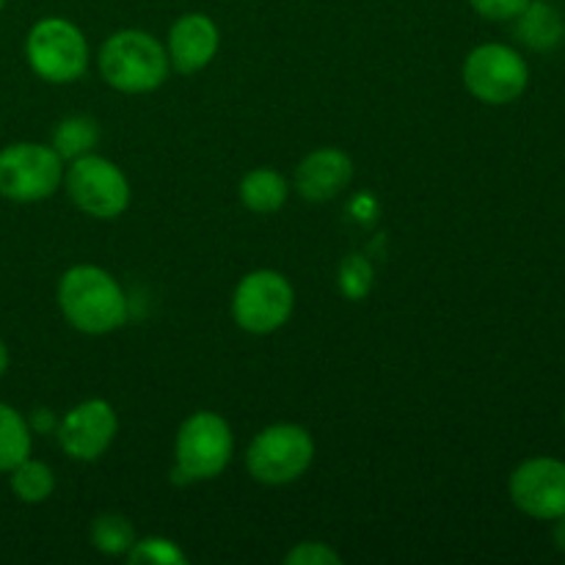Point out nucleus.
I'll list each match as a JSON object with an SVG mask.
<instances>
[{"label":"nucleus","mask_w":565,"mask_h":565,"mask_svg":"<svg viewBox=\"0 0 565 565\" xmlns=\"http://www.w3.org/2000/svg\"><path fill=\"white\" fill-rule=\"evenodd\" d=\"M64 188L72 204L88 218L116 221L127 213L132 199L130 180L114 160L103 154H83L64 169Z\"/></svg>","instance_id":"6e6552de"},{"label":"nucleus","mask_w":565,"mask_h":565,"mask_svg":"<svg viewBox=\"0 0 565 565\" xmlns=\"http://www.w3.org/2000/svg\"><path fill=\"white\" fill-rule=\"evenodd\" d=\"M552 544H555L557 552L565 555V516L555 519V527H552Z\"/></svg>","instance_id":"393cba45"},{"label":"nucleus","mask_w":565,"mask_h":565,"mask_svg":"<svg viewBox=\"0 0 565 565\" xmlns=\"http://www.w3.org/2000/svg\"><path fill=\"white\" fill-rule=\"evenodd\" d=\"M312 434L298 423H274L259 430L246 450V469L252 480L270 489L292 486L309 472L315 461Z\"/></svg>","instance_id":"20e7f679"},{"label":"nucleus","mask_w":565,"mask_h":565,"mask_svg":"<svg viewBox=\"0 0 565 565\" xmlns=\"http://www.w3.org/2000/svg\"><path fill=\"white\" fill-rule=\"evenodd\" d=\"M88 541L105 557H125L136 544V527L125 513H99L94 516Z\"/></svg>","instance_id":"6ab92c4d"},{"label":"nucleus","mask_w":565,"mask_h":565,"mask_svg":"<svg viewBox=\"0 0 565 565\" xmlns=\"http://www.w3.org/2000/svg\"><path fill=\"white\" fill-rule=\"evenodd\" d=\"M221 47V31L215 25L213 17L199 14H182L174 20L166 36V53H169L171 70L182 72V75H196V72L207 70L213 58L218 55Z\"/></svg>","instance_id":"ddd939ff"},{"label":"nucleus","mask_w":565,"mask_h":565,"mask_svg":"<svg viewBox=\"0 0 565 565\" xmlns=\"http://www.w3.org/2000/svg\"><path fill=\"white\" fill-rule=\"evenodd\" d=\"M33 452V430L28 417L0 401V475H9L17 463Z\"/></svg>","instance_id":"f3484780"},{"label":"nucleus","mask_w":565,"mask_h":565,"mask_svg":"<svg viewBox=\"0 0 565 565\" xmlns=\"http://www.w3.org/2000/svg\"><path fill=\"white\" fill-rule=\"evenodd\" d=\"M296 309V287L281 270H248L232 290L230 312L241 331L252 337H268L285 329Z\"/></svg>","instance_id":"423d86ee"},{"label":"nucleus","mask_w":565,"mask_h":565,"mask_svg":"<svg viewBox=\"0 0 565 565\" xmlns=\"http://www.w3.org/2000/svg\"><path fill=\"white\" fill-rule=\"evenodd\" d=\"M511 502L535 522H555L565 516V461L535 456L519 463L508 478Z\"/></svg>","instance_id":"9d476101"},{"label":"nucleus","mask_w":565,"mask_h":565,"mask_svg":"<svg viewBox=\"0 0 565 565\" xmlns=\"http://www.w3.org/2000/svg\"><path fill=\"white\" fill-rule=\"evenodd\" d=\"M375 285V268L367 259V254L353 252L342 257L340 270H337V287H340L342 298L348 301H364Z\"/></svg>","instance_id":"aec40b11"},{"label":"nucleus","mask_w":565,"mask_h":565,"mask_svg":"<svg viewBox=\"0 0 565 565\" xmlns=\"http://www.w3.org/2000/svg\"><path fill=\"white\" fill-rule=\"evenodd\" d=\"M127 563L132 565H185L188 555L177 541L166 539V535H147V539H136V544L127 552Z\"/></svg>","instance_id":"412c9836"},{"label":"nucleus","mask_w":565,"mask_h":565,"mask_svg":"<svg viewBox=\"0 0 565 565\" xmlns=\"http://www.w3.org/2000/svg\"><path fill=\"white\" fill-rule=\"evenodd\" d=\"M461 81L478 103L511 105L527 92L530 64L511 44L486 42L467 53Z\"/></svg>","instance_id":"1a4fd4ad"},{"label":"nucleus","mask_w":565,"mask_h":565,"mask_svg":"<svg viewBox=\"0 0 565 565\" xmlns=\"http://www.w3.org/2000/svg\"><path fill=\"white\" fill-rule=\"evenodd\" d=\"M28 425H31L33 434H55V428H58V417H55L50 408H36V412L31 414V419H28Z\"/></svg>","instance_id":"b1692460"},{"label":"nucleus","mask_w":565,"mask_h":565,"mask_svg":"<svg viewBox=\"0 0 565 565\" xmlns=\"http://www.w3.org/2000/svg\"><path fill=\"white\" fill-rule=\"evenodd\" d=\"M64 160L50 143H9L0 149V196L17 204L47 202L64 185Z\"/></svg>","instance_id":"0eeeda50"},{"label":"nucleus","mask_w":565,"mask_h":565,"mask_svg":"<svg viewBox=\"0 0 565 565\" xmlns=\"http://www.w3.org/2000/svg\"><path fill=\"white\" fill-rule=\"evenodd\" d=\"M55 301L66 323L88 337L114 334L130 318L125 287L110 270L92 263L72 265L61 274Z\"/></svg>","instance_id":"f257e3e1"},{"label":"nucleus","mask_w":565,"mask_h":565,"mask_svg":"<svg viewBox=\"0 0 565 565\" xmlns=\"http://www.w3.org/2000/svg\"><path fill=\"white\" fill-rule=\"evenodd\" d=\"M237 196H241L243 207L252 210L257 215H274L290 199V182L281 171L270 169V166H259L243 174L241 185H237Z\"/></svg>","instance_id":"4468645a"},{"label":"nucleus","mask_w":565,"mask_h":565,"mask_svg":"<svg viewBox=\"0 0 565 565\" xmlns=\"http://www.w3.org/2000/svg\"><path fill=\"white\" fill-rule=\"evenodd\" d=\"M9 373V348H6V342L0 340V379Z\"/></svg>","instance_id":"a878e982"},{"label":"nucleus","mask_w":565,"mask_h":565,"mask_svg":"<svg viewBox=\"0 0 565 565\" xmlns=\"http://www.w3.org/2000/svg\"><path fill=\"white\" fill-rule=\"evenodd\" d=\"M99 136H103V130H99V121L94 116L72 114L53 127L50 147L61 154L64 163H70V160L94 152V147L99 143Z\"/></svg>","instance_id":"dca6fc26"},{"label":"nucleus","mask_w":565,"mask_h":565,"mask_svg":"<svg viewBox=\"0 0 565 565\" xmlns=\"http://www.w3.org/2000/svg\"><path fill=\"white\" fill-rule=\"evenodd\" d=\"M116 434H119V417L103 397H88L72 406L55 428L61 452L77 463L99 461L110 450Z\"/></svg>","instance_id":"9b49d317"},{"label":"nucleus","mask_w":565,"mask_h":565,"mask_svg":"<svg viewBox=\"0 0 565 565\" xmlns=\"http://www.w3.org/2000/svg\"><path fill=\"white\" fill-rule=\"evenodd\" d=\"M25 61L39 81L53 86L81 81L92 61L86 33L64 17H42L25 36Z\"/></svg>","instance_id":"39448f33"},{"label":"nucleus","mask_w":565,"mask_h":565,"mask_svg":"<svg viewBox=\"0 0 565 565\" xmlns=\"http://www.w3.org/2000/svg\"><path fill=\"white\" fill-rule=\"evenodd\" d=\"M6 9V0H0V11H3Z\"/></svg>","instance_id":"bb28decb"},{"label":"nucleus","mask_w":565,"mask_h":565,"mask_svg":"<svg viewBox=\"0 0 565 565\" xmlns=\"http://www.w3.org/2000/svg\"><path fill=\"white\" fill-rule=\"evenodd\" d=\"M235 456L232 425L215 412H193L174 436V478L180 483H210L221 478Z\"/></svg>","instance_id":"7ed1b4c3"},{"label":"nucleus","mask_w":565,"mask_h":565,"mask_svg":"<svg viewBox=\"0 0 565 565\" xmlns=\"http://www.w3.org/2000/svg\"><path fill=\"white\" fill-rule=\"evenodd\" d=\"M516 36L519 42L527 44L535 53H550L565 36L563 14L550 3V0H530L527 9L516 17Z\"/></svg>","instance_id":"2eb2a0df"},{"label":"nucleus","mask_w":565,"mask_h":565,"mask_svg":"<svg viewBox=\"0 0 565 565\" xmlns=\"http://www.w3.org/2000/svg\"><path fill=\"white\" fill-rule=\"evenodd\" d=\"M287 565H340L342 555L323 541H301L285 555Z\"/></svg>","instance_id":"4be33fe9"},{"label":"nucleus","mask_w":565,"mask_h":565,"mask_svg":"<svg viewBox=\"0 0 565 565\" xmlns=\"http://www.w3.org/2000/svg\"><path fill=\"white\" fill-rule=\"evenodd\" d=\"M563 423H565V406H563Z\"/></svg>","instance_id":"cd10ccee"},{"label":"nucleus","mask_w":565,"mask_h":565,"mask_svg":"<svg viewBox=\"0 0 565 565\" xmlns=\"http://www.w3.org/2000/svg\"><path fill=\"white\" fill-rule=\"evenodd\" d=\"M353 182V158L340 147H318L303 154L292 174V191L307 202H331Z\"/></svg>","instance_id":"f8f14e48"},{"label":"nucleus","mask_w":565,"mask_h":565,"mask_svg":"<svg viewBox=\"0 0 565 565\" xmlns=\"http://www.w3.org/2000/svg\"><path fill=\"white\" fill-rule=\"evenodd\" d=\"M97 70L103 81L119 94H152L169 81L171 61L166 44L141 28H121L110 33L97 50Z\"/></svg>","instance_id":"f03ea898"},{"label":"nucleus","mask_w":565,"mask_h":565,"mask_svg":"<svg viewBox=\"0 0 565 565\" xmlns=\"http://www.w3.org/2000/svg\"><path fill=\"white\" fill-rule=\"evenodd\" d=\"M475 14H480L483 20L491 22H513L524 9L530 6V0H469Z\"/></svg>","instance_id":"5701e85b"},{"label":"nucleus","mask_w":565,"mask_h":565,"mask_svg":"<svg viewBox=\"0 0 565 565\" xmlns=\"http://www.w3.org/2000/svg\"><path fill=\"white\" fill-rule=\"evenodd\" d=\"M9 489L22 505H42L55 494V472L44 461L28 456L9 472Z\"/></svg>","instance_id":"a211bd4d"}]
</instances>
